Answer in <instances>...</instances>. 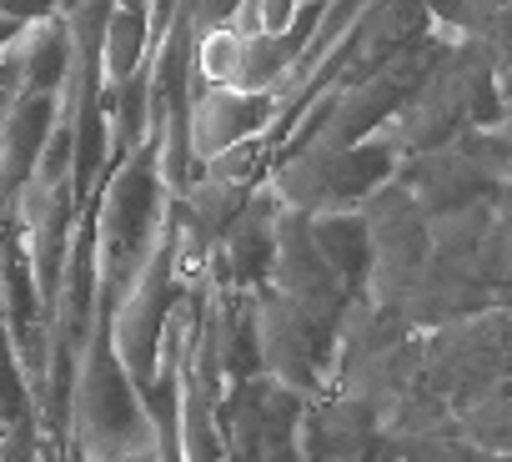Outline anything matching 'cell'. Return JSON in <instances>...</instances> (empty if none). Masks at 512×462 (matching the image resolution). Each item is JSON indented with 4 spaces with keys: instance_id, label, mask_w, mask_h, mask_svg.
Here are the masks:
<instances>
[{
    "instance_id": "cell-1",
    "label": "cell",
    "mask_w": 512,
    "mask_h": 462,
    "mask_svg": "<svg viewBox=\"0 0 512 462\" xmlns=\"http://www.w3.org/2000/svg\"><path fill=\"white\" fill-rule=\"evenodd\" d=\"M166 186H161V141L156 131L126 151L116 166H106V181L91 201L96 211V307L111 312L121 292L146 267L161 221H166Z\"/></svg>"
},
{
    "instance_id": "cell-2",
    "label": "cell",
    "mask_w": 512,
    "mask_h": 462,
    "mask_svg": "<svg viewBox=\"0 0 512 462\" xmlns=\"http://www.w3.org/2000/svg\"><path fill=\"white\" fill-rule=\"evenodd\" d=\"M66 412V462H116L126 452L156 447V422L141 402V387L126 377L111 347V312L101 307L91 317V337L81 347Z\"/></svg>"
},
{
    "instance_id": "cell-3",
    "label": "cell",
    "mask_w": 512,
    "mask_h": 462,
    "mask_svg": "<svg viewBox=\"0 0 512 462\" xmlns=\"http://www.w3.org/2000/svg\"><path fill=\"white\" fill-rule=\"evenodd\" d=\"M176 302H181V287H176V272H171V237H166V221H161V237H156L146 267L136 272V282L111 307V347H116L126 377L141 392L156 382L161 332H166V317H171Z\"/></svg>"
},
{
    "instance_id": "cell-4",
    "label": "cell",
    "mask_w": 512,
    "mask_h": 462,
    "mask_svg": "<svg viewBox=\"0 0 512 462\" xmlns=\"http://www.w3.org/2000/svg\"><path fill=\"white\" fill-rule=\"evenodd\" d=\"M282 116L277 91H241V86H201L191 81V111H186V146L201 166L206 156L226 151L241 136L272 131Z\"/></svg>"
},
{
    "instance_id": "cell-5",
    "label": "cell",
    "mask_w": 512,
    "mask_h": 462,
    "mask_svg": "<svg viewBox=\"0 0 512 462\" xmlns=\"http://www.w3.org/2000/svg\"><path fill=\"white\" fill-rule=\"evenodd\" d=\"M56 96L61 91H41V96H16V106L0 121V201H16V191L26 186V176L41 161V146L51 136L56 121Z\"/></svg>"
},
{
    "instance_id": "cell-6",
    "label": "cell",
    "mask_w": 512,
    "mask_h": 462,
    "mask_svg": "<svg viewBox=\"0 0 512 462\" xmlns=\"http://www.w3.org/2000/svg\"><path fill=\"white\" fill-rule=\"evenodd\" d=\"M307 231L317 252L327 257V267L337 272L347 307L367 302V272H372V242H367V216L362 206H342V211H317L307 216Z\"/></svg>"
},
{
    "instance_id": "cell-7",
    "label": "cell",
    "mask_w": 512,
    "mask_h": 462,
    "mask_svg": "<svg viewBox=\"0 0 512 462\" xmlns=\"http://www.w3.org/2000/svg\"><path fill=\"white\" fill-rule=\"evenodd\" d=\"M16 76H21V96H41V91H61L66 76H71V26L66 16H46V21H31L16 46Z\"/></svg>"
},
{
    "instance_id": "cell-8",
    "label": "cell",
    "mask_w": 512,
    "mask_h": 462,
    "mask_svg": "<svg viewBox=\"0 0 512 462\" xmlns=\"http://www.w3.org/2000/svg\"><path fill=\"white\" fill-rule=\"evenodd\" d=\"M151 61V41H146V11H111L106 31H101V76L116 91L136 66Z\"/></svg>"
},
{
    "instance_id": "cell-9",
    "label": "cell",
    "mask_w": 512,
    "mask_h": 462,
    "mask_svg": "<svg viewBox=\"0 0 512 462\" xmlns=\"http://www.w3.org/2000/svg\"><path fill=\"white\" fill-rule=\"evenodd\" d=\"M272 156H277V131H256V136H241L226 151L206 156L201 171H211V176H221L231 186H256L272 171Z\"/></svg>"
},
{
    "instance_id": "cell-10",
    "label": "cell",
    "mask_w": 512,
    "mask_h": 462,
    "mask_svg": "<svg viewBox=\"0 0 512 462\" xmlns=\"http://www.w3.org/2000/svg\"><path fill=\"white\" fill-rule=\"evenodd\" d=\"M0 462H46V442H41V427L0 422Z\"/></svg>"
},
{
    "instance_id": "cell-11",
    "label": "cell",
    "mask_w": 512,
    "mask_h": 462,
    "mask_svg": "<svg viewBox=\"0 0 512 462\" xmlns=\"http://www.w3.org/2000/svg\"><path fill=\"white\" fill-rule=\"evenodd\" d=\"M256 16H262V31H287L297 21V0H256Z\"/></svg>"
},
{
    "instance_id": "cell-12",
    "label": "cell",
    "mask_w": 512,
    "mask_h": 462,
    "mask_svg": "<svg viewBox=\"0 0 512 462\" xmlns=\"http://www.w3.org/2000/svg\"><path fill=\"white\" fill-rule=\"evenodd\" d=\"M16 96H21V76H16V56L6 46L0 51V121H6V111L16 106Z\"/></svg>"
},
{
    "instance_id": "cell-13",
    "label": "cell",
    "mask_w": 512,
    "mask_h": 462,
    "mask_svg": "<svg viewBox=\"0 0 512 462\" xmlns=\"http://www.w3.org/2000/svg\"><path fill=\"white\" fill-rule=\"evenodd\" d=\"M0 11H6V16H16L21 26H31V21H46V16H56V6H51V0H0Z\"/></svg>"
},
{
    "instance_id": "cell-14",
    "label": "cell",
    "mask_w": 512,
    "mask_h": 462,
    "mask_svg": "<svg viewBox=\"0 0 512 462\" xmlns=\"http://www.w3.org/2000/svg\"><path fill=\"white\" fill-rule=\"evenodd\" d=\"M26 26L16 21V16H6V11H0V51H6V46H16V36H21Z\"/></svg>"
},
{
    "instance_id": "cell-15",
    "label": "cell",
    "mask_w": 512,
    "mask_h": 462,
    "mask_svg": "<svg viewBox=\"0 0 512 462\" xmlns=\"http://www.w3.org/2000/svg\"><path fill=\"white\" fill-rule=\"evenodd\" d=\"M51 6H56V16H71V11L81 6V0H51Z\"/></svg>"
},
{
    "instance_id": "cell-16",
    "label": "cell",
    "mask_w": 512,
    "mask_h": 462,
    "mask_svg": "<svg viewBox=\"0 0 512 462\" xmlns=\"http://www.w3.org/2000/svg\"><path fill=\"white\" fill-rule=\"evenodd\" d=\"M121 11H146V0H116Z\"/></svg>"
}]
</instances>
